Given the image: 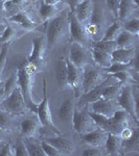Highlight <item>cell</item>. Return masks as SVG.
Returning <instances> with one entry per match:
<instances>
[{
    "mask_svg": "<svg viewBox=\"0 0 139 156\" xmlns=\"http://www.w3.org/2000/svg\"><path fill=\"white\" fill-rule=\"evenodd\" d=\"M37 69L28 62L27 59H25L17 70L18 85L22 90L27 107H29L32 110H34L38 105L32 98V85H34V78Z\"/></svg>",
    "mask_w": 139,
    "mask_h": 156,
    "instance_id": "1",
    "label": "cell"
},
{
    "mask_svg": "<svg viewBox=\"0 0 139 156\" xmlns=\"http://www.w3.org/2000/svg\"><path fill=\"white\" fill-rule=\"evenodd\" d=\"M90 115L96 123L98 128H102L111 134L119 135L126 127H129V114L121 108L115 112L112 118H103L93 112H90Z\"/></svg>",
    "mask_w": 139,
    "mask_h": 156,
    "instance_id": "2",
    "label": "cell"
},
{
    "mask_svg": "<svg viewBox=\"0 0 139 156\" xmlns=\"http://www.w3.org/2000/svg\"><path fill=\"white\" fill-rule=\"evenodd\" d=\"M69 32L68 14H61L49 20L47 26V46L52 48Z\"/></svg>",
    "mask_w": 139,
    "mask_h": 156,
    "instance_id": "3",
    "label": "cell"
},
{
    "mask_svg": "<svg viewBox=\"0 0 139 156\" xmlns=\"http://www.w3.org/2000/svg\"><path fill=\"white\" fill-rule=\"evenodd\" d=\"M117 103L121 109L126 110L132 119L138 123V112H137V98L134 95L133 87L131 84H125L120 90L117 96Z\"/></svg>",
    "mask_w": 139,
    "mask_h": 156,
    "instance_id": "4",
    "label": "cell"
},
{
    "mask_svg": "<svg viewBox=\"0 0 139 156\" xmlns=\"http://www.w3.org/2000/svg\"><path fill=\"white\" fill-rule=\"evenodd\" d=\"M1 108L11 115L24 114L26 108H28L19 85H17L11 92V94L1 102Z\"/></svg>",
    "mask_w": 139,
    "mask_h": 156,
    "instance_id": "5",
    "label": "cell"
},
{
    "mask_svg": "<svg viewBox=\"0 0 139 156\" xmlns=\"http://www.w3.org/2000/svg\"><path fill=\"white\" fill-rule=\"evenodd\" d=\"M32 112H36V115L39 119L42 126L49 127L52 130L58 132V134H61L60 129L54 125V120H52L51 112L49 108V102H48V96H47V87L45 79L43 80V100L40 104H38L36 108Z\"/></svg>",
    "mask_w": 139,
    "mask_h": 156,
    "instance_id": "6",
    "label": "cell"
},
{
    "mask_svg": "<svg viewBox=\"0 0 139 156\" xmlns=\"http://www.w3.org/2000/svg\"><path fill=\"white\" fill-rule=\"evenodd\" d=\"M71 123L74 130L80 134L90 132L97 128L96 123L90 115L89 109H87V107L81 108V109L75 108L72 115Z\"/></svg>",
    "mask_w": 139,
    "mask_h": 156,
    "instance_id": "7",
    "label": "cell"
},
{
    "mask_svg": "<svg viewBox=\"0 0 139 156\" xmlns=\"http://www.w3.org/2000/svg\"><path fill=\"white\" fill-rule=\"evenodd\" d=\"M45 53H46V42L44 37H37L32 40V51L27 57L28 62L37 69L42 70L45 66Z\"/></svg>",
    "mask_w": 139,
    "mask_h": 156,
    "instance_id": "8",
    "label": "cell"
},
{
    "mask_svg": "<svg viewBox=\"0 0 139 156\" xmlns=\"http://www.w3.org/2000/svg\"><path fill=\"white\" fill-rule=\"evenodd\" d=\"M90 106V112L102 115L103 118H112L118 109H120V106L117 102L114 101V99H100L87 104Z\"/></svg>",
    "mask_w": 139,
    "mask_h": 156,
    "instance_id": "9",
    "label": "cell"
},
{
    "mask_svg": "<svg viewBox=\"0 0 139 156\" xmlns=\"http://www.w3.org/2000/svg\"><path fill=\"white\" fill-rule=\"evenodd\" d=\"M69 59L79 69L84 70L89 65V51L82 43L73 41L70 46Z\"/></svg>",
    "mask_w": 139,
    "mask_h": 156,
    "instance_id": "10",
    "label": "cell"
},
{
    "mask_svg": "<svg viewBox=\"0 0 139 156\" xmlns=\"http://www.w3.org/2000/svg\"><path fill=\"white\" fill-rule=\"evenodd\" d=\"M68 21H69V32L73 41L80 42L82 44L89 42L90 36L88 34L86 26L77 20L73 12L68 14Z\"/></svg>",
    "mask_w": 139,
    "mask_h": 156,
    "instance_id": "11",
    "label": "cell"
},
{
    "mask_svg": "<svg viewBox=\"0 0 139 156\" xmlns=\"http://www.w3.org/2000/svg\"><path fill=\"white\" fill-rule=\"evenodd\" d=\"M67 62V81L68 85L73 90L75 97H80L82 93V76L83 70L79 69L69 58L66 59Z\"/></svg>",
    "mask_w": 139,
    "mask_h": 156,
    "instance_id": "12",
    "label": "cell"
},
{
    "mask_svg": "<svg viewBox=\"0 0 139 156\" xmlns=\"http://www.w3.org/2000/svg\"><path fill=\"white\" fill-rule=\"evenodd\" d=\"M82 76V92L87 94L103 81V77L100 70L95 68H85Z\"/></svg>",
    "mask_w": 139,
    "mask_h": 156,
    "instance_id": "13",
    "label": "cell"
},
{
    "mask_svg": "<svg viewBox=\"0 0 139 156\" xmlns=\"http://www.w3.org/2000/svg\"><path fill=\"white\" fill-rule=\"evenodd\" d=\"M82 140L88 146H93V147H105L106 140H107L108 132L103 130L102 128H96L90 132L80 134Z\"/></svg>",
    "mask_w": 139,
    "mask_h": 156,
    "instance_id": "14",
    "label": "cell"
},
{
    "mask_svg": "<svg viewBox=\"0 0 139 156\" xmlns=\"http://www.w3.org/2000/svg\"><path fill=\"white\" fill-rule=\"evenodd\" d=\"M89 26L86 27L88 34H97V31H100V29L102 28L103 22H105V18H103V9L102 5L100 4H94L93 3V9L91 12V16L89 19Z\"/></svg>",
    "mask_w": 139,
    "mask_h": 156,
    "instance_id": "15",
    "label": "cell"
},
{
    "mask_svg": "<svg viewBox=\"0 0 139 156\" xmlns=\"http://www.w3.org/2000/svg\"><path fill=\"white\" fill-rule=\"evenodd\" d=\"M112 62L129 64L136 57V50L134 47L130 48H116L111 52Z\"/></svg>",
    "mask_w": 139,
    "mask_h": 156,
    "instance_id": "16",
    "label": "cell"
},
{
    "mask_svg": "<svg viewBox=\"0 0 139 156\" xmlns=\"http://www.w3.org/2000/svg\"><path fill=\"white\" fill-rule=\"evenodd\" d=\"M39 124H41V123H40L37 115L24 119L21 122V134L27 138L36 136L40 129Z\"/></svg>",
    "mask_w": 139,
    "mask_h": 156,
    "instance_id": "17",
    "label": "cell"
},
{
    "mask_svg": "<svg viewBox=\"0 0 139 156\" xmlns=\"http://www.w3.org/2000/svg\"><path fill=\"white\" fill-rule=\"evenodd\" d=\"M47 143L54 146L62 155H70L74 151V145L70 140L63 136H57V137H49L46 140Z\"/></svg>",
    "mask_w": 139,
    "mask_h": 156,
    "instance_id": "18",
    "label": "cell"
},
{
    "mask_svg": "<svg viewBox=\"0 0 139 156\" xmlns=\"http://www.w3.org/2000/svg\"><path fill=\"white\" fill-rule=\"evenodd\" d=\"M55 80L60 90H65L68 87L67 81V62L63 56L59 57L55 65Z\"/></svg>",
    "mask_w": 139,
    "mask_h": 156,
    "instance_id": "19",
    "label": "cell"
},
{
    "mask_svg": "<svg viewBox=\"0 0 139 156\" xmlns=\"http://www.w3.org/2000/svg\"><path fill=\"white\" fill-rule=\"evenodd\" d=\"M105 148L108 155H113V156L122 155V140H121L119 135L108 133Z\"/></svg>",
    "mask_w": 139,
    "mask_h": 156,
    "instance_id": "20",
    "label": "cell"
},
{
    "mask_svg": "<svg viewBox=\"0 0 139 156\" xmlns=\"http://www.w3.org/2000/svg\"><path fill=\"white\" fill-rule=\"evenodd\" d=\"M93 9V1L92 0H83L82 2L75 7L74 15L81 23L85 24L86 22L89 21L91 12Z\"/></svg>",
    "mask_w": 139,
    "mask_h": 156,
    "instance_id": "21",
    "label": "cell"
},
{
    "mask_svg": "<svg viewBox=\"0 0 139 156\" xmlns=\"http://www.w3.org/2000/svg\"><path fill=\"white\" fill-rule=\"evenodd\" d=\"M139 153V131L134 129L133 134L128 140H122V154L135 155Z\"/></svg>",
    "mask_w": 139,
    "mask_h": 156,
    "instance_id": "22",
    "label": "cell"
},
{
    "mask_svg": "<svg viewBox=\"0 0 139 156\" xmlns=\"http://www.w3.org/2000/svg\"><path fill=\"white\" fill-rule=\"evenodd\" d=\"M9 21L14 22V23L19 24L25 30H34L38 26L36 22L32 21V19L29 17V15L26 12H19L17 14L13 15L9 17Z\"/></svg>",
    "mask_w": 139,
    "mask_h": 156,
    "instance_id": "23",
    "label": "cell"
},
{
    "mask_svg": "<svg viewBox=\"0 0 139 156\" xmlns=\"http://www.w3.org/2000/svg\"><path fill=\"white\" fill-rule=\"evenodd\" d=\"M137 5L132 0H120L119 6L117 11V19L121 22L127 21L131 18V16L134 14L135 9H137Z\"/></svg>",
    "mask_w": 139,
    "mask_h": 156,
    "instance_id": "24",
    "label": "cell"
},
{
    "mask_svg": "<svg viewBox=\"0 0 139 156\" xmlns=\"http://www.w3.org/2000/svg\"><path fill=\"white\" fill-rule=\"evenodd\" d=\"M92 58L94 60V62L97 66L107 69L108 67L111 66L112 64V57H111V52L105 51L102 49L97 48H92Z\"/></svg>",
    "mask_w": 139,
    "mask_h": 156,
    "instance_id": "25",
    "label": "cell"
},
{
    "mask_svg": "<svg viewBox=\"0 0 139 156\" xmlns=\"http://www.w3.org/2000/svg\"><path fill=\"white\" fill-rule=\"evenodd\" d=\"M74 109L75 104L71 99L64 100L59 108V118L64 122H71Z\"/></svg>",
    "mask_w": 139,
    "mask_h": 156,
    "instance_id": "26",
    "label": "cell"
},
{
    "mask_svg": "<svg viewBox=\"0 0 139 156\" xmlns=\"http://www.w3.org/2000/svg\"><path fill=\"white\" fill-rule=\"evenodd\" d=\"M136 37L137 36L130 34V32L126 31V30H121L120 34H118V37L115 40L116 47L117 48H130V47H133Z\"/></svg>",
    "mask_w": 139,
    "mask_h": 156,
    "instance_id": "27",
    "label": "cell"
},
{
    "mask_svg": "<svg viewBox=\"0 0 139 156\" xmlns=\"http://www.w3.org/2000/svg\"><path fill=\"white\" fill-rule=\"evenodd\" d=\"M121 87H122V84L118 81L116 83H108L103 87L102 92H100V98H103V99H114V98H116L119 95Z\"/></svg>",
    "mask_w": 139,
    "mask_h": 156,
    "instance_id": "28",
    "label": "cell"
},
{
    "mask_svg": "<svg viewBox=\"0 0 139 156\" xmlns=\"http://www.w3.org/2000/svg\"><path fill=\"white\" fill-rule=\"evenodd\" d=\"M39 12L44 21H49L50 19H52L54 17L57 16L59 9H58V4H55V5H54V4H47L42 0Z\"/></svg>",
    "mask_w": 139,
    "mask_h": 156,
    "instance_id": "29",
    "label": "cell"
},
{
    "mask_svg": "<svg viewBox=\"0 0 139 156\" xmlns=\"http://www.w3.org/2000/svg\"><path fill=\"white\" fill-rule=\"evenodd\" d=\"M136 65V57L134 58V60H132L129 64H120V62H112L110 67H108L106 70V73L108 74H113V73L116 72H121V71H130L132 70L133 68H135Z\"/></svg>",
    "mask_w": 139,
    "mask_h": 156,
    "instance_id": "30",
    "label": "cell"
},
{
    "mask_svg": "<svg viewBox=\"0 0 139 156\" xmlns=\"http://www.w3.org/2000/svg\"><path fill=\"white\" fill-rule=\"evenodd\" d=\"M111 77L117 79L118 82H120L121 84H132V83H137V80L134 79L132 73L130 71H121V72H116L113 74H110Z\"/></svg>",
    "mask_w": 139,
    "mask_h": 156,
    "instance_id": "31",
    "label": "cell"
},
{
    "mask_svg": "<svg viewBox=\"0 0 139 156\" xmlns=\"http://www.w3.org/2000/svg\"><path fill=\"white\" fill-rule=\"evenodd\" d=\"M121 30H122V26L118 22H114L105 32L103 37H102V41H115Z\"/></svg>",
    "mask_w": 139,
    "mask_h": 156,
    "instance_id": "32",
    "label": "cell"
},
{
    "mask_svg": "<svg viewBox=\"0 0 139 156\" xmlns=\"http://www.w3.org/2000/svg\"><path fill=\"white\" fill-rule=\"evenodd\" d=\"M123 29L126 31L130 32L132 34H135V36H138L139 32V20L138 18H132V19H128L127 21H125V24H123Z\"/></svg>",
    "mask_w": 139,
    "mask_h": 156,
    "instance_id": "33",
    "label": "cell"
},
{
    "mask_svg": "<svg viewBox=\"0 0 139 156\" xmlns=\"http://www.w3.org/2000/svg\"><path fill=\"white\" fill-rule=\"evenodd\" d=\"M12 115L7 112L6 110L0 108V129L2 131L7 130L12 125Z\"/></svg>",
    "mask_w": 139,
    "mask_h": 156,
    "instance_id": "34",
    "label": "cell"
},
{
    "mask_svg": "<svg viewBox=\"0 0 139 156\" xmlns=\"http://www.w3.org/2000/svg\"><path fill=\"white\" fill-rule=\"evenodd\" d=\"M26 144V148L27 151H28V154L29 156H46L45 152L43 151L41 144H36V143H32V142H25Z\"/></svg>",
    "mask_w": 139,
    "mask_h": 156,
    "instance_id": "35",
    "label": "cell"
},
{
    "mask_svg": "<svg viewBox=\"0 0 139 156\" xmlns=\"http://www.w3.org/2000/svg\"><path fill=\"white\" fill-rule=\"evenodd\" d=\"M93 48H97V49H102L108 52H112L113 50H115L116 47V43L115 41H98L95 42L93 44Z\"/></svg>",
    "mask_w": 139,
    "mask_h": 156,
    "instance_id": "36",
    "label": "cell"
},
{
    "mask_svg": "<svg viewBox=\"0 0 139 156\" xmlns=\"http://www.w3.org/2000/svg\"><path fill=\"white\" fill-rule=\"evenodd\" d=\"M16 37V30H15L11 25H6L2 36L0 37V43L6 44V43H11Z\"/></svg>",
    "mask_w": 139,
    "mask_h": 156,
    "instance_id": "37",
    "label": "cell"
},
{
    "mask_svg": "<svg viewBox=\"0 0 139 156\" xmlns=\"http://www.w3.org/2000/svg\"><path fill=\"white\" fill-rule=\"evenodd\" d=\"M9 44H11V43H6V44H3L1 52H0V79H1L2 74H3V71H4V68H6Z\"/></svg>",
    "mask_w": 139,
    "mask_h": 156,
    "instance_id": "38",
    "label": "cell"
},
{
    "mask_svg": "<svg viewBox=\"0 0 139 156\" xmlns=\"http://www.w3.org/2000/svg\"><path fill=\"white\" fill-rule=\"evenodd\" d=\"M41 147H42L43 151L45 152V154H46V156H61L62 155L60 153V151L58 150L54 146H52L51 144L47 143L46 140H44V142L41 143Z\"/></svg>",
    "mask_w": 139,
    "mask_h": 156,
    "instance_id": "39",
    "label": "cell"
},
{
    "mask_svg": "<svg viewBox=\"0 0 139 156\" xmlns=\"http://www.w3.org/2000/svg\"><path fill=\"white\" fill-rule=\"evenodd\" d=\"M15 155L16 156H29L25 142H23V140H18L17 145L15 146Z\"/></svg>",
    "mask_w": 139,
    "mask_h": 156,
    "instance_id": "40",
    "label": "cell"
},
{
    "mask_svg": "<svg viewBox=\"0 0 139 156\" xmlns=\"http://www.w3.org/2000/svg\"><path fill=\"white\" fill-rule=\"evenodd\" d=\"M84 156H100L103 155V152L100 147H93V146H89L87 149L84 150L83 152Z\"/></svg>",
    "mask_w": 139,
    "mask_h": 156,
    "instance_id": "41",
    "label": "cell"
},
{
    "mask_svg": "<svg viewBox=\"0 0 139 156\" xmlns=\"http://www.w3.org/2000/svg\"><path fill=\"white\" fill-rule=\"evenodd\" d=\"M15 155V147H13L12 144L7 143L4 146H2L0 149V156H14Z\"/></svg>",
    "mask_w": 139,
    "mask_h": 156,
    "instance_id": "42",
    "label": "cell"
},
{
    "mask_svg": "<svg viewBox=\"0 0 139 156\" xmlns=\"http://www.w3.org/2000/svg\"><path fill=\"white\" fill-rule=\"evenodd\" d=\"M120 0H107V5L108 9H110L111 12L117 18V11H118V6H119Z\"/></svg>",
    "mask_w": 139,
    "mask_h": 156,
    "instance_id": "43",
    "label": "cell"
},
{
    "mask_svg": "<svg viewBox=\"0 0 139 156\" xmlns=\"http://www.w3.org/2000/svg\"><path fill=\"white\" fill-rule=\"evenodd\" d=\"M82 1H83V0H66V2L68 3V5H69L70 9H71V12H74L75 7L79 5V4Z\"/></svg>",
    "mask_w": 139,
    "mask_h": 156,
    "instance_id": "44",
    "label": "cell"
},
{
    "mask_svg": "<svg viewBox=\"0 0 139 156\" xmlns=\"http://www.w3.org/2000/svg\"><path fill=\"white\" fill-rule=\"evenodd\" d=\"M6 15V7H4V0L0 1V21L3 18V16Z\"/></svg>",
    "mask_w": 139,
    "mask_h": 156,
    "instance_id": "45",
    "label": "cell"
},
{
    "mask_svg": "<svg viewBox=\"0 0 139 156\" xmlns=\"http://www.w3.org/2000/svg\"><path fill=\"white\" fill-rule=\"evenodd\" d=\"M14 6H20L25 3V0H9Z\"/></svg>",
    "mask_w": 139,
    "mask_h": 156,
    "instance_id": "46",
    "label": "cell"
},
{
    "mask_svg": "<svg viewBox=\"0 0 139 156\" xmlns=\"http://www.w3.org/2000/svg\"><path fill=\"white\" fill-rule=\"evenodd\" d=\"M43 1L47 4H54V5H55V4H59L62 0H43Z\"/></svg>",
    "mask_w": 139,
    "mask_h": 156,
    "instance_id": "47",
    "label": "cell"
},
{
    "mask_svg": "<svg viewBox=\"0 0 139 156\" xmlns=\"http://www.w3.org/2000/svg\"><path fill=\"white\" fill-rule=\"evenodd\" d=\"M6 25H4V24L0 23V37L2 36V34H3L4 29H6Z\"/></svg>",
    "mask_w": 139,
    "mask_h": 156,
    "instance_id": "48",
    "label": "cell"
},
{
    "mask_svg": "<svg viewBox=\"0 0 139 156\" xmlns=\"http://www.w3.org/2000/svg\"><path fill=\"white\" fill-rule=\"evenodd\" d=\"M4 84H6V82H4V81H2V80L0 79V89H2V87H4Z\"/></svg>",
    "mask_w": 139,
    "mask_h": 156,
    "instance_id": "49",
    "label": "cell"
},
{
    "mask_svg": "<svg viewBox=\"0 0 139 156\" xmlns=\"http://www.w3.org/2000/svg\"><path fill=\"white\" fill-rule=\"evenodd\" d=\"M0 108H1V103H0Z\"/></svg>",
    "mask_w": 139,
    "mask_h": 156,
    "instance_id": "50",
    "label": "cell"
},
{
    "mask_svg": "<svg viewBox=\"0 0 139 156\" xmlns=\"http://www.w3.org/2000/svg\"><path fill=\"white\" fill-rule=\"evenodd\" d=\"M0 1H3V0H0Z\"/></svg>",
    "mask_w": 139,
    "mask_h": 156,
    "instance_id": "51",
    "label": "cell"
}]
</instances>
